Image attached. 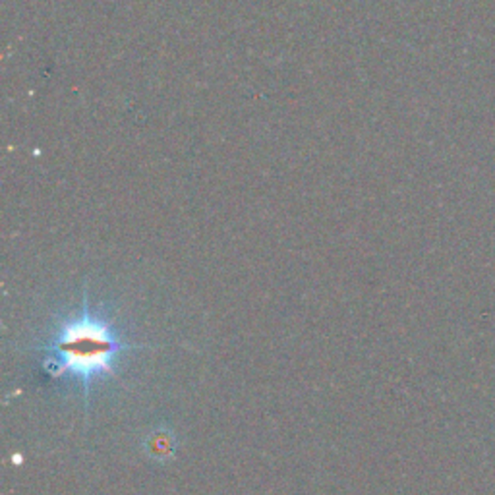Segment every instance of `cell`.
Masks as SVG:
<instances>
[{"label": "cell", "instance_id": "obj_2", "mask_svg": "<svg viewBox=\"0 0 495 495\" xmlns=\"http://www.w3.org/2000/svg\"><path fill=\"white\" fill-rule=\"evenodd\" d=\"M175 437H172L170 432L160 430L155 432L150 439H147V453H150V457L163 461V459H172V454H175Z\"/></svg>", "mask_w": 495, "mask_h": 495}, {"label": "cell", "instance_id": "obj_1", "mask_svg": "<svg viewBox=\"0 0 495 495\" xmlns=\"http://www.w3.org/2000/svg\"><path fill=\"white\" fill-rule=\"evenodd\" d=\"M142 349L151 346L124 341L109 316L91 307L87 290H84L82 306L59 319L47 341L33 351L41 354V366L49 378L72 380L82 385L87 410L97 383L118 378V358Z\"/></svg>", "mask_w": 495, "mask_h": 495}]
</instances>
